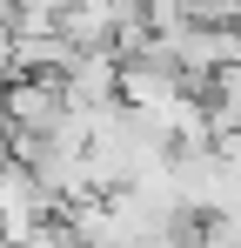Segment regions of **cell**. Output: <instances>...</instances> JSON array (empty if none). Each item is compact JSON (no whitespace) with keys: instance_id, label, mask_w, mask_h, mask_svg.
Returning a JSON list of instances; mask_svg holds the SVG:
<instances>
[{"instance_id":"1","label":"cell","mask_w":241,"mask_h":248,"mask_svg":"<svg viewBox=\"0 0 241 248\" xmlns=\"http://www.w3.org/2000/svg\"><path fill=\"white\" fill-rule=\"evenodd\" d=\"M60 7H74V0H14V14H60Z\"/></svg>"}]
</instances>
